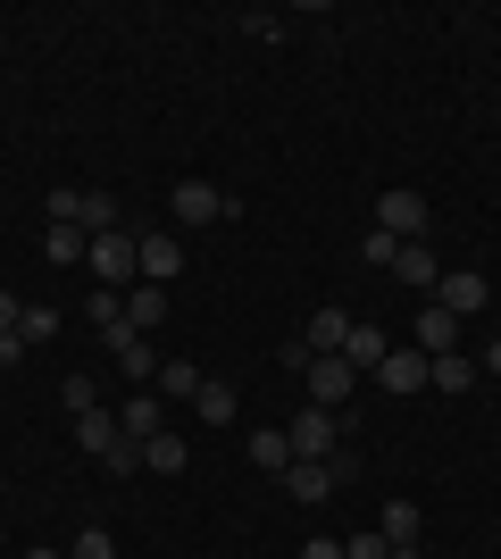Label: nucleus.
I'll list each match as a JSON object with an SVG mask.
<instances>
[{
    "label": "nucleus",
    "instance_id": "1",
    "mask_svg": "<svg viewBox=\"0 0 501 559\" xmlns=\"http://www.w3.org/2000/svg\"><path fill=\"white\" fill-rule=\"evenodd\" d=\"M84 267H93L109 293H126V284H143V259H134V234H93V251H84Z\"/></svg>",
    "mask_w": 501,
    "mask_h": 559
},
{
    "label": "nucleus",
    "instance_id": "2",
    "mask_svg": "<svg viewBox=\"0 0 501 559\" xmlns=\"http://www.w3.org/2000/svg\"><path fill=\"white\" fill-rule=\"evenodd\" d=\"M334 435H343V418H334V409H318V401H310V409H301V418L285 426L293 460H334V451H343V443H334Z\"/></svg>",
    "mask_w": 501,
    "mask_h": 559
},
{
    "label": "nucleus",
    "instance_id": "3",
    "mask_svg": "<svg viewBox=\"0 0 501 559\" xmlns=\"http://www.w3.org/2000/svg\"><path fill=\"white\" fill-rule=\"evenodd\" d=\"M301 376H310V401H318V409H343V401H351V384H359V368H351V359H343V350H326V359H310V368H301Z\"/></svg>",
    "mask_w": 501,
    "mask_h": 559
},
{
    "label": "nucleus",
    "instance_id": "4",
    "mask_svg": "<svg viewBox=\"0 0 501 559\" xmlns=\"http://www.w3.org/2000/svg\"><path fill=\"white\" fill-rule=\"evenodd\" d=\"M377 234L418 242V234H427V201H418V192H384V201H377Z\"/></svg>",
    "mask_w": 501,
    "mask_h": 559
},
{
    "label": "nucleus",
    "instance_id": "5",
    "mask_svg": "<svg viewBox=\"0 0 501 559\" xmlns=\"http://www.w3.org/2000/svg\"><path fill=\"white\" fill-rule=\"evenodd\" d=\"M176 217H184V226H217V217H235V201L217 185H201V176H184V185H176Z\"/></svg>",
    "mask_w": 501,
    "mask_h": 559
},
{
    "label": "nucleus",
    "instance_id": "6",
    "mask_svg": "<svg viewBox=\"0 0 501 559\" xmlns=\"http://www.w3.org/2000/svg\"><path fill=\"white\" fill-rule=\"evenodd\" d=\"M434 301L452 309V318H477V309L493 301V284H485L477 267H460V276H443V284H434Z\"/></svg>",
    "mask_w": 501,
    "mask_h": 559
},
{
    "label": "nucleus",
    "instance_id": "7",
    "mask_svg": "<svg viewBox=\"0 0 501 559\" xmlns=\"http://www.w3.org/2000/svg\"><path fill=\"white\" fill-rule=\"evenodd\" d=\"M134 259H143V284H176V267H184L176 234H134Z\"/></svg>",
    "mask_w": 501,
    "mask_h": 559
},
{
    "label": "nucleus",
    "instance_id": "8",
    "mask_svg": "<svg viewBox=\"0 0 501 559\" xmlns=\"http://www.w3.org/2000/svg\"><path fill=\"white\" fill-rule=\"evenodd\" d=\"M118 435H126V443H151V435H167V401H159V393H134V401L118 409Z\"/></svg>",
    "mask_w": 501,
    "mask_h": 559
},
{
    "label": "nucleus",
    "instance_id": "9",
    "mask_svg": "<svg viewBox=\"0 0 501 559\" xmlns=\"http://www.w3.org/2000/svg\"><path fill=\"white\" fill-rule=\"evenodd\" d=\"M75 443H84L100 467H109V460L126 451V435H118V418H109V409H84V418H75Z\"/></svg>",
    "mask_w": 501,
    "mask_h": 559
},
{
    "label": "nucleus",
    "instance_id": "10",
    "mask_svg": "<svg viewBox=\"0 0 501 559\" xmlns=\"http://www.w3.org/2000/svg\"><path fill=\"white\" fill-rule=\"evenodd\" d=\"M276 485H285V501H326V492H334V467L326 460H293Z\"/></svg>",
    "mask_w": 501,
    "mask_h": 559
},
{
    "label": "nucleus",
    "instance_id": "11",
    "mask_svg": "<svg viewBox=\"0 0 501 559\" xmlns=\"http://www.w3.org/2000/svg\"><path fill=\"white\" fill-rule=\"evenodd\" d=\"M418 350H427V359H443V350H460V318L443 301H427L418 309Z\"/></svg>",
    "mask_w": 501,
    "mask_h": 559
},
{
    "label": "nucleus",
    "instance_id": "12",
    "mask_svg": "<svg viewBox=\"0 0 501 559\" xmlns=\"http://www.w3.org/2000/svg\"><path fill=\"white\" fill-rule=\"evenodd\" d=\"M384 393H427V350H384Z\"/></svg>",
    "mask_w": 501,
    "mask_h": 559
},
{
    "label": "nucleus",
    "instance_id": "13",
    "mask_svg": "<svg viewBox=\"0 0 501 559\" xmlns=\"http://www.w3.org/2000/svg\"><path fill=\"white\" fill-rule=\"evenodd\" d=\"M351 326H359V318H343V309H318V318H310V334H301V343H310V359L343 350V343H351Z\"/></svg>",
    "mask_w": 501,
    "mask_h": 559
},
{
    "label": "nucleus",
    "instance_id": "14",
    "mask_svg": "<svg viewBox=\"0 0 501 559\" xmlns=\"http://www.w3.org/2000/svg\"><path fill=\"white\" fill-rule=\"evenodd\" d=\"M159 318H167V293H159V284H126V326L151 334Z\"/></svg>",
    "mask_w": 501,
    "mask_h": 559
},
{
    "label": "nucleus",
    "instance_id": "15",
    "mask_svg": "<svg viewBox=\"0 0 501 559\" xmlns=\"http://www.w3.org/2000/svg\"><path fill=\"white\" fill-rule=\"evenodd\" d=\"M251 467H267V476H285V467H293L285 426H251Z\"/></svg>",
    "mask_w": 501,
    "mask_h": 559
},
{
    "label": "nucleus",
    "instance_id": "16",
    "mask_svg": "<svg viewBox=\"0 0 501 559\" xmlns=\"http://www.w3.org/2000/svg\"><path fill=\"white\" fill-rule=\"evenodd\" d=\"M427 384H434V393H468V384H477V359L443 350V359H427Z\"/></svg>",
    "mask_w": 501,
    "mask_h": 559
},
{
    "label": "nucleus",
    "instance_id": "17",
    "mask_svg": "<svg viewBox=\"0 0 501 559\" xmlns=\"http://www.w3.org/2000/svg\"><path fill=\"white\" fill-rule=\"evenodd\" d=\"M43 251H50V267H84L93 234H84V226H50V234H43Z\"/></svg>",
    "mask_w": 501,
    "mask_h": 559
},
{
    "label": "nucleus",
    "instance_id": "18",
    "mask_svg": "<svg viewBox=\"0 0 501 559\" xmlns=\"http://www.w3.org/2000/svg\"><path fill=\"white\" fill-rule=\"evenodd\" d=\"M201 384H210V376L192 368V359H159V401H192Z\"/></svg>",
    "mask_w": 501,
    "mask_h": 559
},
{
    "label": "nucleus",
    "instance_id": "19",
    "mask_svg": "<svg viewBox=\"0 0 501 559\" xmlns=\"http://www.w3.org/2000/svg\"><path fill=\"white\" fill-rule=\"evenodd\" d=\"M192 409H201V426H235V384H201V393H192Z\"/></svg>",
    "mask_w": 501,
    "mask_h": 559
},
{
    "label": "nucleus",
    "instance_id": "20",
    "mask_svg": "<svg viewBox=\"0 0 501 559\" xmlns=\"http://www.w3.org/2000/svg\"><path fill=\"white\" fill-rule=\"evenodd\" d=\"M393 276H402V284H443V267H434V251H427V242H402Z\"/></svg>",
    "mask_w": 501,
    "mask_h": 559
},
{
    "label": "nucleus",
    "instance_id": "21",
    "mask_svg": "<svg viewBox=\"0 0 501 559\" xmlns=\"http://www.w3.org/2000/svg\"><path fill=\"white\" fill-rule=\"evenodd\" d=\"M343 359H351L359 376H377V368H384V334H377V326H351V343H343Z\"/></svg>",
    "mask_w": 501,
    "mask_h": 559
},
{
    "label": "nucleus",
    "instance_id": "22",
    "mask_svg": "<svg viewBox=\"0 0 501 559\" xmlns=\"http://www.w3.org/2000/svg\"><path fill=\"white\" fill-rule=\"evenodd\" d=\"M384 543H393V551H402V543H418V501H384V526H377Z\"/></svg>",
    "mask_w": 501,
    "mask_h": 559
},
{
    "label": "nucleus",
    "instance_id": "23",
    "mask_svg": "<svg viewBox=\"0 0 501 559\" xmlns=\"http://www.w3.org/2000/svg\"><path fill=\"white\" fill-rule=\"evenodd\" d=\"M17 334H25V350H34V343H50V334H59V309L25 301V309H17Z\"/></svg>",
    "mask_w": 501,
    "mask_h": 559
},
{
    "label": "nucleus",
    "instance_id": "24",
    "mask_svg": "<svg viewBox=\"0 0 501 559\" xmlns=\"http://www.w3.org/2000/svg\"><path fill=\"white\" fill-rule=\"evenodd\" d=\"M143 467L176 476V467H184V435H151V443H143Z\"/></svg>",
    "mask_w": 501,
    "mask_h": 559
},
{
    "label": "nucleus",
    "instance_id": "25",
    "mask_svg": "<svg viewBox=\"0 0 501 559\" xmlns=\"http://www.w3.org/2000/svg\"><path fill=\"white\" fill-rule=\"evenodd\" d=\"M84 234H118V201L109 192H84V217H75Z\"/></svg>",
    "mask_w": 501,
    "mask_h": 559
},
{
    "label": "nucleus",
    "instance_id": "26",
    "mask_svg": "<svg viewBox=\"0 0 501 559\" xmlns=\"http://www.w3.org/2000/svg\"><path fill=\"white\" fill-rule=\"evenodd\" d=\"M59 409H68V418L100 409V384H93V376H68V384H59Z\"/></svg>",
    "mask_w": 501,
    "mask_h": 559
},
{
    "label": "nucleus",
    "instance_id": "27",
    "mask_svg": "<svg viewBox=\"0 0 501 559\" xmlns=\"http://www.w3.org/2000/svg\"><path fill=\"white\" fill-rule=\"evenodd\" d=\"M68 559H118V543H109V526H84V535L68 543Z\"/></svg>",
    "mask_w": 501,
    "mask_h": 559
},
{
    "label": "nucleus",
    "instance_id": "28",
    "mask_svg": "<svg viewBox=\"0 0 501 559\" xmlns=\"http://www.w3.org/2000/svg\"><path fill=\"white\" fill-rule=\"evenodd\" d=\"M84 309H93V326L109 334V326H118V318H126V293H109V284H100V293H93V301H84Z\"/></svg>",
    "mask_w": 501,
    "mask_h": 559
},
{
    "label": "nucleus",
    "instance_id": "29",
    "mask_svg": "<svg viewBox=\"0 0 501 559\" xmlns=\"http://www.w3.org/2000/svg\"><path fill=\"white\" fill-rule=\"evenodd\" d=\"M75 217H84V192L59 185V192H50V226H75Z\"/></svg>",
    "mask_w": 501,
    "mask_h": 559
},
{
    "label": "nucleus",
    "instance_id": "30",
    "mask_svg": "<svg viewBox=\"0 0 501 559\" xmlns=\"http://www.w3.org/2000/svg\"><path fill=\"white\" fill-rule=\"evenodd\" d=\"M343 559H393V543H384V535H351V543H343Z\"/></svg>",
    "mask_w": 501,
    "mask_h": 559
},
{
    "label": "nucleus",
    "instance_id": "31",
    "mask_svg": "<svg viewBox=\"0 0 501 559\" xmlns=\"http://www.w3.org/2000/svg\"><path fill=\"white\" fill-rule=\"evenodd\" d=\"M17 359H25V334L9 326V334H0V368H17Z\"/></svg>",
    "mask_w": 501,
    "mask_h": 559
},
{
    "label": "nucleus",
    "instance_id": "32",
    "mask_svg": "<svg viewBox=\"0 0 501 559\" xmlns=\"http://www.w3.org/2000/svg\"><path fill=\"white\" fill-rule=\"evenodd\" d=\"M17 309H25V301H17V293H0V334L17 326Z\"/></svg>",
    "mask_w": 501,
    "mask_h": 559
},
{
    "label": "nucleus",
    "instance_id": "33",
    "mask_svg": "<svg viewBox=\"0 0 501 559\" xmlns=\"http://www.w3.org/2000/svg\"><path fill=\"white\" fill-rule=\"evenodd\" d=\"M301 559H343V543H326V535H318V543H310Z\"/></svg>",
    "mask_w": 501,
    "mask_h": 559
},
{
    "label": "nucleus",
    "instance_id": "34",
    "mask_svg": "<svg viewBox=\"0 0 501 559\" xmlns=\"http://www.w3.org/2000/svg\"><path fill=\"white\" fill-rule=\"evenodd\" d=\"M485 368H493V376H501V343H493V350H485Z\"/></svg>",
    "mask_w": 501,
    "mask_h": 559
},
{
    "label": "nucleus",
    "instance_id": "35",
    "mask_svg": "<svg viewBox=\"0 0 501 559\" xmlns=\"http://www.w3.org/2000/svg\"><path fill=\"white\" fill-rule=\"evenodd\" d=\"M393 559H427V551H418V543H402V551H393Z\"/></svg>",
    "mask_w": 501,
    "mask_h": 559
},
{
    "label": "nucleus",
    "instance_id": "36",
    "mask_svg": "<svg viewBox=\"0 0 501 559\" xmlns=\"http://www.w3.org/2000/svg\"><path fill=\"white\" fill-rule=\"evenodd\" d=\"M25 559H68V551H25Z\"/></svg>",
    "mask_w": 501,
    "mask_h": 559
}]
</instances>
